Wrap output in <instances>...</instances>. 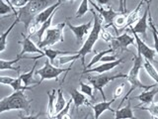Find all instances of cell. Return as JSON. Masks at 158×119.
I'll return each mask as SVG.
<instances>
[{
	"label": "cell",
	"instance_id": "19",
	"mask_svg": "<svg viewBox=\"0 0 158 119\" xmlns=\"http://www.w3.org/2000/svg\"><path fill=\"white\" fill-rule=\"evenodd\" d=\"M115 119H137L133 114L131 105V100H128L127 106L115 111Z\"/></svg>",
	"mask_w": 158,
	"mask_h": 119
},
{
	"label": "cell",
	"instance_id": "29",
	"mask_svg": "<svg viewBox=\"0 0 158 119\" xmlns=\"http://www.w3.org/2000/svg\"><path fill=\"white\" fill-rule=\"evenodd\" d=\"M56 12L52 13V16L49 17L46 22L43 23V24L41 25V27H40L39 31H38V33H37L38 37H39V41H38V42L42 41L43 38H44V33H46V31H47V30H48V28H51V25H52V19H53V17H54V14H56Z\"/></svg>",
	"mask_w": 158,
	"mask_h": 119
},
{
	"label": "cell",
	"instance_id": "12",
	"mask_svg": "<svg viewBox=\"0 0 158 119\" xmlns=\"http://www.w3.org/2000/svg\"><path fill=\"white\" fill-rule=\"evenodd\" d=\"M22 36H23V41H20L19 43L22 45V50L21 52L18 54V56H20L21 58L24 57V54H32V53H37L42 55L43 54V50L40 49L36 44H35L31 38L29 36H25V35L22 33Z\"/></svg>",
	"mask_w": 158,
	"mask_h": 119
},
{
	"label": "cell",
	"instance_id": "14",
	"mask_svg": "<svg viewBox=\"0 0 158 119\" xmlns=\"http://www.w3.org/2000/svg\"><path fill=\"white\" fill-rule=\"evenodd\" d=\"M123 63V60L120 59V60H116V61H113V62H109V63H103L102 64L98 67H94L91 68H88V69H84L82 72V73H105L107 72H110L112 71L113 68H115L117 66H118L120 64Z\"/></svg>",
	"mask_w": 158,
	"mask_h": 119
},
{
	"label": "cell",
	"instance_id": "2",
	"mask_svg": "<svg viewBox=\"0 0 158 119\" xmlns=\"http://www.w3.org/2000/svg\"><path fill=\"white\" fill-rule=\"evenodd\" d=\"M33 99H29L23 90L14 91L12 94L0 99V114L12 110H24L29 114Z\"/></svg>",
	"mask_w": 158,
	"mask_h": 119
},
{
	"label": "cell",
	"instance_id": "3",
	"mask_svg": "<svg viewBox=\"0 0 158 119\" xmlns=\"http://www.w3.org/2000/svg\"><path fill=\"white\" fill-rule=\"evenodd\" d=\"M90 12H92V15H93V20H94L93 26H92L90 33L88 35L87 39H86V41L84 42L80 50L77 52V54L80 56L82 66L84 68H85V57L87 56V54H90L93 52L94 45H95L96 42L100 39V33L103 28L102 27V20H101L100 16H99L94 10H91Z\"/></svg>",
	"mask_w": 158,
	"mask_h": 119
},
{
	"label": "cell",
	"instance_id": "36",
	"mask_svg": "<svg viewBox=\"0 0 158 119\" xmlns=\"http://www.w3.org/2000/svg\"><path fill=\"white\" fill-rule=\"evenodd\" d=\"M114 23L118 27V28H126V25H127V14H123V13H120L118 16L114 19Z\"/></svg>",
	"mask_w": 158,
	"mask_h": 119
},
{
	"label": "cell",
	"instance_id": "4",
	"mask_svg": "<svg viewBox=\"0 0 158 119\" xmlns=\"http://www.w3.org/2000/svg\"><path fill=\"white\" fill-rule=\"evenodd\" d=\"M142 64H143L142 56H141L139 53H137V56H135V58H133V66L131 68L130 73H127V77L128 82L131 83L130 91H128L127 93V95L123 97V99L122 102H121V105L126 101V99L133 91V89H135V88H141V89H144V90H147V89H150V88L155 86V84H153V86H145V84H143L139 81V77H138V73H139L140 68H142Z\"/></svg>",
	"mask_w": 158,
	"mask_h": 119
},
{
	"label": "cell",
	"instance_id": "39",
	"mask_svg": "<svg viewBox=\"0 0 158 119\" xmlns=\"http://www.w3.org/2000/svg\"><path fill=\"white\" fill-rule=\"evenodd\" d=\"M12 3V5L15 8H22L24 6H26L30 0H10Z\"/></svg>",
	"mask_w": 158,
	"mask_h": 119
},
{
	"label": "cell",
	"instance_id": "45",
	"mask_svg": "<svg viewBox=\"0 0 158 119\" xmlns=\"http://www.w3.org/2000/svg\"><path fill=\"white\" fill-rule=\"evenodd\" d=\"M96 1L102 7V6H104V5H108L109 3H110L111 0H96Z\"/></svg>",
	"mask_w": 158,
	"mask_h": 119
},
{
	"label": "cell",
	"instance_id": "15",
	"mask_svg": "<svg viewBox=\"0 0 158 119\" xmlns=\"http://www.w3.org/2000/svg\"><path fill=\"white\" fill-rule=\"evenodd\" d=\"M61 3H62L61 0H58V1H57L56 3H54L53 5H52V6L48 7L47 9H44V11L40 12V13L37 15V16L35 17L34 21L36 22L37 24H39V25H42L43 23L46 22L47 20L52 16V13H54L56 11H57V9H58V7L61 5Z\"/></svg>",
	"mask_w": 158,
	"mask_h": 119
},
{
	"label": "cell",
	"instance_id": "26",
	"mask_svg": "<svg viewBox=\"0 0 158 119\" xmlns=\"http://www.w3.org/2000/svg\"><path fill=\"white\" fill-rule=\"evenodd\" d=\"M66 100L64 98L63 92L61 90V88H58L56 90V114L58 112H60L62 109L65 107L66 105Z\"/></svg>",
	"mask_w": 158,
	"mask_h": 119
},
{
	"label": "cell",
	"instance_id": "22",
	"mask_svg": "<svg viewBox=\"0 0 158 119\" xmlns=\"http://www.w3.org/2000/svg\"><path fill=\"white\" fill-rule=\"evenodd\" d=\"M57 89L52 88L51 92H48V119L52 118L56 115V93Z\"/></svg>",
	"mask_w": 158,
	"mask_h": 119
},
{
	"label": "cell",
	"instance_id": "30",
	"mask_svg": "<svg viewBox=\"0 0 158 119\" xmlns=\"http://www.w3.org/2000/svg\"><path fill=\"white\" fill-rule=\"evenodd\" d=\"M71 102H73V101H72V99L70 98V99H69V101L66 103L65 107H64L60 112H58L57 114H56V115H54L51 119H72L71 116H70V114H69V110H70Z\"/></svg>",
	"mask_w": 158,
	"mask_h": 119
},
{
	"label": "cell",
	"instance_id": "44",
	"mask_svg": "<svg viewBox=\"0 0 158 119\" xmlns=\"http://www.w3.org/2000/svg\"><path fill=\"white\" fill-rule=\"evenodd\" d=\"M3 1H5V2H6L8 5H9V6L10 7H11L12 8V10H13V13H14V15H15V16H16L17 17V15H18V11H17V10H16V8H15L14 6H13V5H12V3H11V1H10V0H3Z\"/></svg>",
	"mask_w": 158,
	"mask_h": 119
},
{
	"label": "cell",
	"instance_id": "35",
	"mask_svg": "<svg viewBox=\"0 0 158 119\" xmlns=\"http://www.w3.org/2000/svg\"><path fill=\"white\" fill-rule=\"evenodd\" d=\"M148 24L150 25V28L152 29V35H153V40H154V50L158 56V35L156 34V27L154 26V24L152 22V17L151 14L148 16Z\"/></svg>",
	"mask_w": 158,
	"mask_h": 119
},
{
	"label": "cell",
	"instance_id": "48",
	"mask_svg": "<svg viewBox=\"0 0 158 119\" xmlns=\"http://www.w3.org/2000/svg\"><path fill=\"white\" fill-rule=\"evenodd\" d=\"M156 34L158 35V31H157V29H156Z\"/></svg>",
	"mask_w": 158,
	"mask_h": 119
},
{
	"label": "cell",
	"instance_id": "6",
	"mask_svg": "<svg viewBox=\"0 0 158 119\" xmlns=\"http://www.w3.org/2000/svg\"><path fill=\"white\" fill-rule=\"evenodd\" d=\"M69 71H71V67L66 68L54 67L53 64H51L49 60H47L46 63H44V66L36 72V74L41 77V79H40V82H38V84L41 86L44 81H48V79H56V81H57L58 77L60 76L61 73H67Z\"/></svg>",
	"mask_w": 158,
	"mask_h": 119
},
{
	"label": "cell",
	"instance_id": "21",
	"mask_svg": "<svg viewBox=\"0 0 158 119\" xmlns=\"http://www.w3.org/2000/svg\"><path fill=\"white\" fill-rule=\"evenodd\" d=\"M37 64H38V62H35V64H34V66L32 67L31 71H29L28 73H22V74H20V76H19L25 86H30L31 84H32V86H34V84H37V86H39L38 82L34 81V78H33V76H34V73H35V69H36Z\"/></svg>",
	"mask_w": 158,
	"mask_h": 119
},
{
	"label": "cell",
	"instance_id": "31",
	"mask_svg": "<svg viewBox=\"0 0 158 119\" xmlns=\"http://www.w3.org/2000/svg\"><path fill=\"white\" fill-rule=\"evenodd\" d=\"M78 59H80V56L78 54H75V55H63V56L58 57L56 60H58L59 64H65L67 63L76 61Z\"/></svg>",
	"mask_w": 158,
	"mask_h": 119
},
{
	"label": "cell",
	"instance_id": "40",
	"mask_svg": "<svg viewBox=\"0 0 158 119\" xmlns=\"http://www.w3.org/2000/svg\"><path fill=\"white\" fill-rule=\"evenodd\" d=\"M15 77H0V84H4V86H11V83L14 82Z\"/></svg>",
	"mask_w": 158,
	"mask_h": 119
},
{
	"label": "cell",
	"instance_id": "27",
	"mask_svg": "<svg viewBox=\"0 0 158 119\" xmlns=\"http://www.w3.org/2000/svg\"><path fill=\"white\" fill-rule=\"evenodd\" d=\"M143 68H144L146 73H148V76H149L153 81L158 84V72L156 71V68L153 67L151 62L147 61V60H144V61H143Z\"/></svg>",
	"mask_w": 158,
	"mask_h": 119
},
{
	"label": "cell",
	"instance_id": "23",
	"mask_svg": "<svg viewBox=\"0 0 158 119\" xmlns=\"http://www.w3.org/2000/svg\"><path fill=\"white\" fill-rule=\"evenodd\" d=\"M20 56H17L15 59L10 60V61H5V60H0V71H7V69H11V71H15L19 73L20 72V67H14V64L18 63L20 60H22Z\"/></svg>",
	"mask_w": 158,
	"mask_h": 119
},
{
	"label": "cell",
	"instance_id": "28",
	"mask_svg": "<svg viewBox=\"0 0 158 119\" xmlns=\"http://www.w3.org/2000/svg\"><path fill=\"white\" fill-rule=\"evenodd\" d=\"M114 52L113 51V49L110 48V49H108V50H105V51H102V52H99V53H95V56H94L92 58V60L90 61V63H89L87 66H85V68H84V69H88V68H91L94 64H97L98 62H100L101 61V59L105 56V55H108L109 53H112Z\"/></svg>",
	"mask_w": 158,
	"mask_h": 119
},
{
	"label": "cell",
	"instance_id": "25",
	"mask_svg": "<svg viewBox=\"0 0 158 119\" xmlns=\"http://www.w3.org/2000/svg\"><path fill=\"white\" fill-rule=\"evenodd\" d=\"M145 0H140L139 3H138V5L136 6V8L133 10L132 12H131L130 14H128V16L127 17V25H126V28L127 27H131V25L136 22L138 20V14H139V11H140V7L142 6L143 2H144Z\"/></svg>",
	"mask_w": 158,
	"mask_h": 119
},
{
	"label": "cell",
	"instance_id": "46",
	"mask_svg": "<svg viewBox=\"0 0 158 119\" xmlns=\"http://www.w3.org/2000/svg\"><path fill=\"white\" fill-rule=\"evenodd\" d=\"M123 13L127 14V0H123Z\"/></svg>",
	"mask_w": 158,
	"mask_h": 119
},
{
	"label": "cell",
	"instance_id": "11",
	"mask_svg": "<svg viewBox=\"0 0 158 119\" xmlns=\"http://www.w3.org/2000/svg\"><path fill=\"white\" fill-rule=\"evenodd\" d=\"M66 25L68 26V28L73 32V34L75 35L77 44L81 43L83 41V39L85 38V36L89 35V33H90L91 29H92V21H89L86 24L78 25V26H74V25H72L70 22L67 21Z\"/></svg>",
	"mask_w": 158,
	"mask_h": 119
},
{
	"label": "cell",
	"instance_id": "33",
	"mask_svg": "<svg viewBox=\"0 0 158 119\" xmlns=\"http://www.w3.org/2000/svg\"><path fill=\"white\" fill-rule=\"evenodd\" d=\"M139 110H146L149 112L153 117L158 118V102H152L148 106H143V107H136Z\"/></svg>",
	"mask_w": 158,
	"mask_h": 119
},
{
	"label": "cell",
	"instance_id": "17",
	"mask_svg": "<svg viewBox=\"0 0 158 119\" xmlns=\"http://www.w3.org/2000/svg\"><path fill=\"white\" fill-rule=\"evenodd\" d=\"M70 96L71 99L75 105L76 108H79L82 105H90V101L88 100L85 94H83L82 92L78 91L76 88H72L70 91Z\"/></svg>",
	"mask_w": 158,
	"mask_h": 119
},
{
	"label": "cell",
	"instance_id": "7",
	"mask_svg": "<svg viewBox=\"0 0 158 119\" xmlns=\"http://www.w3.org/2000/svg\"><path fill=\"white\" fill-rule=\"evenodd\" d=\"M127 74L125 73H118V74H100V76H93V77H88L87 81L89 83L92 84L94 89L100 91V93L103 96V100H106V95L104 93V87H105L109 82L118 78H127Z\"/></svg>",
	"mask_w": 158,
	"mask_h": 119
},
{
	"label": "cell",
	"instance_id": "50",
	"mask_svg": "<svg viewBox=\"0 0 158 119\" xmlns=\"http://www.w3.org/2000/svg\"><path fill=\"white\" fill-rule=\"evenodd\" d=\"M154 119H158V118H156V117H154Z\"/></svg>",
	"mask_w": 158,
	"mask_h": 119
},
{
	"label": "cell",
	"instance_id": "32",
	"mask_svg": "<svg viewBox=\"0 0 158 119\" xmlns=\"http://www.w3.org/2000/svg\"><path fill=\"white\" fill-rule=\"evenodd\" d=\"M89 11V0H82L80 5L77 9V12L75 17L76 18H80L82 16H84L87 12Z\"/></svg>",
	"mask_w": 158,
	"mask_h": 119
},
{
	"label": "cell",
	"instance_id": "49",
	"mask_svg": "<svg viewBox=\"0 0 158 119\" xmlns=\"http://www.w3.org/2000/svg\"><path fill=\"white\" fill-rule=\"evenodd\" d=\"M151 119H154V117H153V116H152V117H151Z\"/></svg>",
	"mask_w": 158,
	"mask_h": 119
},
{
	"label": "cell",
	"instance_id": "5",
	"mask_svg": "<svg viewBox=\"0 0 158 119\" xmlns=\"http://www.w3.org/2000/svg\"><path fill=\"white\" fill-rule=\"evenodd\" d=\"M66 22L59 23L53 28H48L44 35L42 41L38 42V47L40 49L48 48L56 45L58 43H62L64 41L63 37V30L65 27Z\"/></svg>",
	"mask_w": 158,
	"mask_h": 119
},
{
	"label": "cell",
	"instance_id": "1",
	"mask_svg": "<svg viewBox=\"0 0 158 119\" xmlns=\"http://www.w3.org/2000/svg\"><path fill=\"white\" fill-rule=\"evenodd\" d=\"M58 0H30L26 6L20 8L18 10L17 19L19 22L24 24L26 30H28L30 24H31L37 15L44 11V9L52 6L56 3Z\"/></svg>",
	"mask_w": 158,
	"mask_h": 119
},
{
	"label": "cell",
	"instance_id": "8",
	"mask_svg": "<svg viewBox=\"0 0 158 119\" xmlns=\"http://www.w3.org/2000/svg\"><path fill=\"white\" fill-rule=\"evenodd\" d=\"M131 45L136 46L135 37L130 36V35L127 33L121 35V36L114 37L111 41V48L113 49V51H117V50L125 51V50H127L128 46H131Z\"/></svg>",
	"mask_w": 158,
	"mask_h": 119
},
{
	"label": "cell",
	"instance_id": "9",
	"mask_svg": "<svg viewBox=\"0 0 158 119\" xmlns=\"http://www.w3.org/2000/svg\"><path fill=\"white\" fill-rule=\"evenodd\" d=\"M147 2V7L145 9L144 13H143L142 17H140L137 20L136 24L135 26H131V31L132 33L135 34H139L142 35L143 38L146 39V31H147V23H148V13H149V9H150V2L151 0H148Z\"/></svg>",
	"mask_w": 158,
	"mask_h": 119
},
{
	"label": "cell",
	"instance_id": "41",
	"mask_svg": "<svg viewBox=\"0 0 158 119\" xmlns=\"http://www.w3.org/2000/svg\"><path fill=\"white\" fill-rule=\"evenodd\" d=\"M123 89H125V83H122V84H120L117 88H116V90H115V92H114V98H118V97H120L122 94H123Z\"/></svg>",
	"mask_w": 158,
	"mask_h": 119
},
{
	"label": "cell",
	"instance_id": "43",
	"mask_svg": "<svg viewBox=\"0 0 158 119\" xmlns=\"http://www.w3.org/2000/svg\"><path fill=\"white\" fill-rule=\"evenodd\" d=\"M19 118L20 119H39L40 118V113L36 114V115H27V116H25L21 112H20L19 113Z\"/></svg>",
	"mask_w": 158,
	"mask_h": 119
},
{
	"label": "cell",
	"instance_id": "13",
	"mask_svg": "<svg viewBox=\"0 0 158 119\" xmlns=\"http://www.w3.org/2000/svg\"><path fill=\"white\" fill-rule=\"evenodd\" d=\"M89 3L92 4V6L97 10V12L100 13V15L104 19L105 23H107V26H109V25H113L114 19H115L118 15L121 13V12H115L111 7H108L107 9L100 7V6H98L97 4L94 3L93 1H90V0H89Z\"/></svg>",
	"mask_w": 158,
	"mask_h": 119
},
{
	"label": "cell",
	"instance_id": "47",
	"mask_svg": "<svg viewBox=\"0 0 158 119\" xmlns=\"http://www.w3.org/2000/svg\"><path fill=\"white\" fill-rule=\"evenodd\" d=\"M61 1H63V0H61ZM67 1H70V2H74L75 0H67Z\"/></svg>",
	"mask_w": 158,
	"mask_h": 119
},
{
	"label": "cell",
	"instance_id": "10",
	"mask_svg": "<svg viewBox=\"0 0 158 119\" xmlns=\"http://www.w3.org/2000/svg\"><path fill=\"white\" fill-rule=\"evenodd\" d=\"M132 34H133V37H135V40L137 52L139 53L145 60H147V61H149V62L154 61V58H155V55H156L155 50L151 49L150 47H148L145 44V42L143 41V40L138 36L137 34H135V33H132Z\"/></svg>",
	"mask_w": 158,
	"mask_h": 119
},
{
	"label": "cell",
	"instance_id": "38",
	"mask_svg": "<svg viewBox=\"0 0 158 119\" xmlns=\"http://www.w3.org/2000/svg\"><path fill=\"white\" fill-rule=\"evenodd\" d=\"M100 38L103 39L105 42L109 43V42H111V41H112V39H113L114 37L112 36L110 32H108L107 30H105L104 28H102L101 33H100Z\"/></svg>",
	"mask_w": 158,
	"mask_h": 119
},
{
	"label": "cell",
	"instance_id": "18",
	"mask_svg": "<svg viewBox=\"0 0 158 119\" xmlns=\"http://www.w3.org/2000/svg\"><path fill=\"white\" fill-rule=\"evenodd\" d=\"M63 55H68L67 52H61V51H56V50H52L51 48H44L43 50V54L40 55L38 57H35V58H27L30 60H38L40 58H43V57H47L51 64H52L54 63V60L57 59L58 56H63Z\"/></svg>",
	"mask_w": 158,
	"mask_h": 119
},
{
	"label": "cell",
	"instance_id": "16",
	"mask_svg": "<svg viewBox=\"0 0 158 119\" xmlns=\"http://www.w3.org/2000/svg\"><path fill=\"white\" fill-rule=\"evenodd\" d=\"M115 101H116V98H113L110 101L103 100L102 102H99V103H96V104H94V105H92V109L94 111V119H99V117L107 110L115 112V110L111 107L112 104Z\"/></svg>",
	"mask_w": 158,
	"mask_h": 119
},
{
	"label": "cell",
	"instance_id": "24",
	"mask_svg": "<svg viewBox=\"0 0 158 119\" xmlns=\"http://www.w3.org/2000/svg\"><path fill=\"white\" fill-rule=\"evenodd\" d=\"M18 22H19V20L16 18V20H15V21L11 24V26H10L3 34L0 35V53H2V52L5 51V50H6V47H7V38L9 36L10 32L12 31L13 28L16 26V24Z\"/></svg>",
	"mask_w": 158,
	"mask_h": 119
},
{
	"label": "cell",
	"instance_id": "42",
	"mask_svg": "<svg viewBox=\"0 0 158 119\" xmlns=\"http://www.w3.org/2000/svg\"><path fill=\"white\" fill-rule=\"evenodd\" d=\"M117 58L115 55H113V56H107V55H105L102 59H101V61L102 63H109V62H113V61H116Z\"/></svg>",
	"mask_w": 158,
	"mask_h": 119
},
{
	"label": "cell",
	"instance_id": "20",
	"mask_svg": "<svg viewBox=\"0 0 158 119\" xmlns=\"http://www.w3.org/2000/svg\"><path fill=\"white\" fill-rule=\"evenodd\" d=\"M158 93V88L157 87H153L152 89H147V90L142 91L139 95L135 96V99H138L141 103L143 104H151L153 102V99L154 96Z\"/></svg>",
	"mask_w": 158,
	"mask_h": 119
},
{
	"label": "cell",
	"instance_id": "37",
	"mask_svg": "<svg viewBox=\"0 0 158 119\" xmlns=\"http://www.w3.org/2000/svg\"><path fill=\"white\" fill-rule=\"evenodd\" d=\"M10 12H13L12 8L3 0H0V15H6Z\"/></svg>",
	"mask_w": 158,
	"mask_h": 119
},
{
	"label": "cell",
	"instance_id": "34",
	"mask_svg": "<svg viewBox=\"0 0 158 119\" xmlns=\"http://www.w3.org/2000/svg\"><path fill=\"white\" fill-rule=\"evenodd\" d=\"M94 88L93 86H91L90 84L84 83L82 82H80V91L85 94V95L89 96L91 99H94Z\"/></svg>",
	"mask_w": 158,
	"mask_h": 119
}]
</instances>
